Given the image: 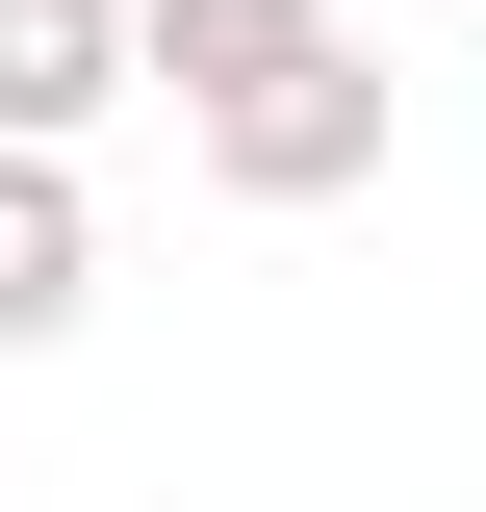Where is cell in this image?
<instances>
[{"mask_svg":"<svg viewBox=\"0 0 486 512\" xmlns=\"http://www.w3.org/2000/svg\"><path fill=\"white\" fill-rule=\"evenodd\" d=\"M180 77L231 103V180H359V128H384V77L307 0H180Z\"/></svg>","mask_w":486,"mask_h":512,"instance_id":"obj_1","label":"cell"},{"mask_svg":"<svg viewBox=\"0 0 486 512\" xmlns=\"http://www.w3.org/2000/svg\"><path fill=\"white\" fill-rule=\"evenodd\" d=\"M52 308H77V205L0 154V333H52Z\"/></svg>","mask_w":486,"mask_h":512,"instance_id":"obj_3","label":"cell"},{"mask_svg":"<svg viewBox=\"0 0 486 512\" xmlns=\"http://www.w3.org/2000/svg\"><path fill=\"white\" fill-rule=\"evenodd\" d=\"M103 103V0H0V128H77Z\"/></svg>","mask_w":486,"mask_h":512,"instance_id":"obj_2","label":"cell"}]
</instances>
